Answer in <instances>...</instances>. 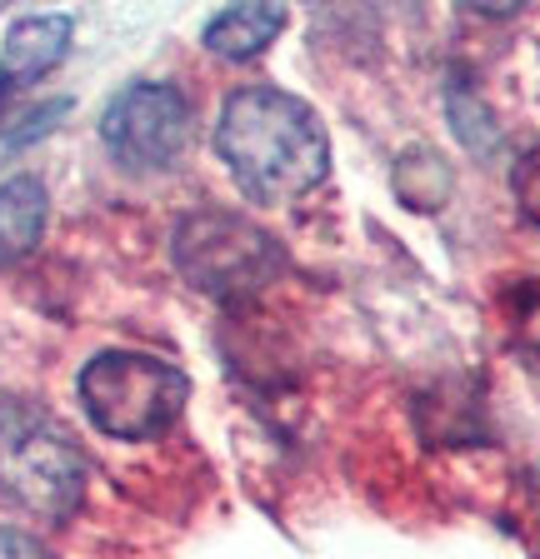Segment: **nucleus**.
I'll return each mask as SVG.
<instances>
[{"mask_svg": "<svg viewBox=\"0 0 540 559\" xmlns=\"http://www.w3.org/2000/svg\"><path fill=\"white\" fill-rule=\"evenodd\" d=\"M215 151L250 205H291L330 170V135L320 116L281 85H240L225 95Z\"/></svg>", "mask_w": 540, "mask_h": 559, "instance_id": "1", "label": "nucleus"}, {"mask_svg": "<svg viewBox=\"0 0 540 559\" xmlns=\"http://www.w3.org/2000/svg\"><path fill=\"white\" fill-rule=\"evenodd\" d=\"M0 495L46 524L85 500V454L75 435L31 400H0Z\"/></svg>", "mask_w": 540, "mask_h": 559, "instance_id": "2", "label": "nucleus"}, {"mask_svg": "<svg viewBox=\"0 0 540 559\" xmlns=\"http://www.w3.org/2000/svg\"><path fill=\"white\" fill-rule=\"evenodd\" d=\"M176 270L186 275V285H196L200 295L225 305H246L256 295H266V285H275L281 275V245L275 235H266L250 215L240 210H190L176 225L171 240Z\"/></svg>", "mask_w": 540, "mask_h": 559, "instance_id": "3", "label": "nucleus"}, {"mask_svg": "<svg viewBox=\"0 0 540 559\" xmlns=\"http://www.w3.org/2000/svg\"><path fill=\"white\" fill-rule=\"evenodd\" d=\"M190 380L171 360L141 349H106L81 370V405L91 425L110 440H155L180 419Z\"/></svg>", "mask_w": 540, "mask_h": 559, "instance_id": "4", "label": "nucleus"}, {"mask_svg": "<svg viewBox=\"0 0 540 559\" xmlns=\"http://www.w3.org/2000/svg\"><path fill=\"white\" fill-rule=\"evenodd\" d=\"M101 140L130 170H165L190 145V100L165 81H136L110 95Z\"/></svg>", "mask_w": 540, "mask_h": 559, "instance_id": "5", "label": "nucleus"}, {"mask_svg": "<svg viewBox=\"0 0 540 559\" xmlns=\"http://www.w3.org/2000/svg\"><path fill=\"white\" fill-rule=\"evenodd\" d=\"M71 15H25V21H15L5 46H0V100L46 81L71 50Z\"/></svg>", "mask_w": 540, "mask_h": 559, "instance_id": "6", "label": "nucleus"}, {"mask_svg": "<svg viewBox=\"0 0 540 559\" xmlns=\"http://www.w3.org/2000/svg\"><path fill=\"white\" fill-rule=\"evenodd\" d=\"M285 31V5L281 0H235L206 25V50L225 60H256L260 50L275 46V35Z\"/></svg>", "mask_w": 540, "mask_h": 559, "instance_id": "7", "label": "nucleus"}, {"mask_svg": "<svg viewBox=\"0 0 540 559\" xmlns=\"http://www.w3.org/2000/svg\"><path fill=\"white\" fill-rule=\"evenodd\" d=\"M50 195L36 175H11L0 180V265L31 255L46 235Z\"/></svg>", "mask_w": 540, "mask_h": 559, "instance_id": "8", "label": "nucleus"}, {"mask_svg": "<svg viewBox=\"0 0 540 559\" xmlns=\"http://www.w3.org/2000/svg\"><path fill=\"white\" fill-rule=\"evenodd\" d=\"M510 190H516V205L526 210V221L540 230V145L520 155L516 175H510Z\"/></svg>", "mask_w": 540, "mask_h": 559, "instance_id": "9", "label": "nucleus"}, {"mask_svg": "<svg viewBox=\"0 0 540 559\" xmlns=\"http://www.w3.org/2000/svg\"><path fill=\"white\" fill-rule=\"evenodd\" d=\"M516 349L540 370V285L516 300Z\"/></svg>", "mask_w": 540, "mask_h": 559, "instance_id": "10", "label": "nucleus"}, {"mask_svg": "<svg viewBox=\"0 0 540 559\" xmlns=\"http://www.w3.org/2000/svg\"><path fill=\"white\" fill-rule=\"evenodd\" d=\"M0 559H56L36 535H25V530H11V524H0Z\"/></svg>", "mask_w": 540, "mask_h": 559, "instance_id": "11", "label": "nucleus"}, {"mask_svg": "<svg viewBox=\"0 0 540 559\" xmlns=\"http://www.w3.org/2000/svg\"><path fill=\"white\" fill-rule=\"evenodd\" d=\"M466 15H481V21H510L516 11H526V0H456Z\"/></svg>", "mask_w": 540, "mask_h": 559, "instance_id": "12", "label": "nucleus"}]
</instances>
